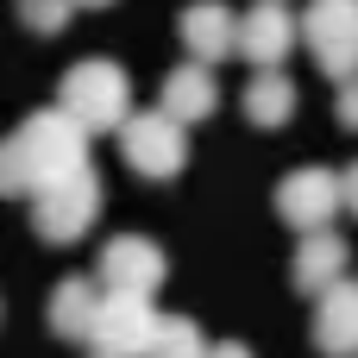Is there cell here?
I'll use <instances>...</instances> for the list:
<instances>
[{
	"mask_svg": "<svg viewBox=\"0 0 358 358\" xmlns=\"http://www.w3.org/2000/svg\"><path fill=\"white\" fill-rule=\"evenodd\" d=\"M76 6H107V0H76Z\"/></svg>",
	"mask_w": 358,
	"mask_h": 358,
	"instance_id": "44dd1931",
	"label": "cell"
},
{
	"mask_svg": "<svg viewBox=\"0 0 358 358\" xmlns=\"http://www.w3.org/2000/svg\"><path fill=\"white\" fill-rule=\"evenodd\" d=\"M88 126L57 101V107H44V113H31V120H19V132L6 138V151H0V189L6 195H44V189H57V182H69L76 170H88Z\"/></svg>",
	"mask_w": 358,
	"mask_h": 358,
	"instance_id": "6da1fadb",
	"label": "cell"
},
{
	"mask_svg": "<svg viewBox=\"0 0 358 358\" xmlns=\"http://www.w3.org/2000/svg\"><path fill=\"white\" fill-rule=\"evenodd\" d=\"M57 101H63L88 132H120V126L132 120V76H126L113 57H82V63L63 76Z\"/></svg>",
	"mask_w": 358,
	"mask_h": 358,
	"instance_id": "7a4b0ae2",
	"label": "cell"
},
{
	"mask_svg": "<svg viewBox=\"0 0 358 358\" xmlns=\"http://www.w3.org/2000/svg\"><path fill=\"white\" fill-rule=\"evenodd\" d=\"M101 176L94 170H76L69 182H57V189H44V195H31V233L44 239V245H76L94 220H101Z\"/></svg>",
	"mask_w": 358,
	"mask_h": 358,
	"instance_id": "5b68a950",
	"label": "cell"
},
{
	"mask_svg": "<svg viewBox=\"0 0 358 358\" xmlns=\"http://www.w3.org/2000/svg\"><path fill=\"white\" fill-rule=\"evenodd\" d=\"M208 358H252V346H239V340H220Z\"/></svg>",
	"mask_w": 358,
	"mask_h": 358,
	"instance_id": "d6986e66",
	"label": "cell"
},
{
	"mask_svg": "<svg viewBox=\"0 0 358 358\" xmlns=\"http://www.w3.org/2000/svg\"><path fill=\"white\" fill-rule=\"evenodd\" d=\"M315 352L321 358H358V283H334L327 296H315Z\"/></svg>",
	"mask_w": 358,
	"mask_h": 358,
	"instance_id": "7c38bea8",
	"label": "cell"
},
{
	"mask_svg": "<svg viewBox=\"0 0 358 358\" xmlns=\"http://www.w3.org/2000/svg\"><path fill=\"white\" fill-rule=\"evenodd\" d=\"M94 315H101V277H69L44 302V321H50L57 340H88L94 334Z\"/></svg>",
	"mask_w": 358,
	"mask_h": 358,
	"instance_id": "5bb4252c",
	"label": "cell"
},
{
	"mask_svg": "<svg viewBox=\"0 0 358 358\" xmlns=\"http://www.w3.org/2000/svg\"><path fill=\"white\" fill-rule=\"evenodd\" d=\"M94 277H101V289L157 296L164 277H170V258H164V245L145 239V233H113V239L101 245V258H94Z\"/></svg>",
	"mask_w": 358,
	"mask_h": 358,
	"instance_id": "ba28073f",
	"label": "cell"
},
{
	"mask_svg": "<svg viewBox=\"0 0 358 358\" xmlns=\"http://www.w3.org/2000/svg\"><path fill=\"white\" fill-rule=\"evenodd\" d=\"M19 19H25V31L57 38V31L76 19V0H19Z\"/></svg>",
	"mask_w": 358,
	"mask_h": 358,
	"instance_id": "e0dca14e",
	"label": "cell"
},
{
	"mask_svg": "<svg viewBox=\"0 0 358 358\" xmlns=\"http://www.w3.org/2000/svg\"><path fill=\"white\" fill-rule=\"evenodd\" d=\"M334 120H340L346 132H358V76H352V82H340V101H334Z\"/></svg>",
	"mask_w": 358,
	"mask_h": 358,
	"instance_id": "ac0fdd59",
	"label": "cell"
},
{
	"mask_svg": "<svg viewBox=\"0 0 358 358\" xmlns=\"http://www.w3.org/2000/svg\"><path fill=\"white\" fill-rule=\"evenodd\" d=\"M120 151H126V164H132L138 176L176 182L182 164H189V126L170 120L164 107H145V113H132V120L120 126Z\"/></svg>",
	"mask_w": 358,
	"mask_h": 358,
	"instance_id": "277c9868",
	"label": "cell"
},
{
	"mask_svg": "<svg viewBox=\"0 0 358 358\" xmlns=\"http://www.w3.org/2000/svg\"><path fill=\"white\" fill-rule=\"evenodd\" d=\"M346 271H352L346 233H334V227L302 233V245H296V258H289V283H296L302 296H327L334 283H346Z\"/></svg>",
	"mask_w": 358,
	"mask_h": 358,
	"instance_id": "30bf717a",
	"label": "cell"
},
{
	"mask_svg": "<svg viewBox=\"0 0 358 358\" xmlns=\"http://www.w3.org/2000/svg\"><path fill=\"white\" fill-rule=\"evenodd\" d=\"M157 334H164V315L151 308V296L101 289V315H94V334H88L94 358H151Z\"/></svg>",
	"mask_w": 358,
	"mask_h": 358,
	"instance_id": "3957f363",
	"label": "cell"
},
{
	"mask_svg": "<svg viewBox=\"0 0 358 358\" xmlns=\"http://www.w3.org/2000/svg\"><path fill=\"white\" fill-rule=\"evenodd\" d=\"M214 346H208V334L189 321V315H170L164 321V334H157V346H151V358H208Z\"/></svg>",
	"mask_w": 358,
	"mask_h": 358,
	"instance_id": "2e32d148",
	"label": "cell"
},
{
	"mask_svg": "<svg viewBox=\"0 0 358 358\" xmlns=\"http://www.w3.org/2000/svg\"><path fill=\"white\" fill-rule=\"evenodd\" d=\"M157 107L170 113V120H182V126H201V120H214V107H220V82H214V63H182V69H170L164 76V88H157Z\"/></svg>",
	"mask_w": 358,
	"mask_h": 358,
	"instance_id": "4fadbf2b",
	"label": "cell"
},
{
	"mask_svg": "<svg viewBox=\"0 0 358 358\" xmlns=\"http://www.w3.org/2000/svg\"><path fill=\"white\" fill-rule=\"evenodd\" d=\"M302 38H308L315 63L334 82H352L358 76V0H308Z\"/></svg>",
	"mask_w": 358,
	"mask_h": 358,
	"instance_id": "52a82bcc",
	"label": "cell"
},
{
	"mask_svg": "<svg viewBox=\"0 0 358 358\" xmlns=\"http://www.w3.org/2000/svg\"><path fill=\"white\" fill-rule=\"evenodd\" d=\"M245 120L252 126H264V132H277V126H289L296 120V82L283 76V69H258L252 82H245Z\"/></svg>",
	"mask_w": 358,
	"mask_h": 358,
	"instance_id": "9a60e30c",
	"label": "cell"
},
{
	"mask_svg": "<svg viewBox=\"0 0 358 358\" xmlns=\"http://www.w3.org/2000/svg\"><path fill=\"white\" fill-rule=\"evenodd\" d=\"M346 208V170H327V164H302L277 182V214L283 227L296 233H315V227H334Z\"/></svg>",
	"mask_w": 358,
	"mask_h": 358,
	"instance_id": "8992f818",
	"label": "cell"
},
{
	"mask_svg": "<svg viewBox=\"0 0 358 358\" xmlns=\"http://www.w3.org/2000/svg\"><path fill=\"white\" fill-rule=\"evenodd\" d=\"M176 31H182V44H189L195 63H227L239 50V13L227 0H189L182 19H176Z\"/></svg>",
	"mask_w": 358,
	"mask_h": 358,
	"instance_id": "8fae6325",
	"label": "cell"
},
{
	"mask_svg": "<svg viewBox=\"0 0 358 358\" xmlns=\"http://www.w3.org/2000/svg\"><path fill=\"white\" fill-rule=\"evenodd\" d=\"M346 208H352V220H358V164H346Z\"/></svg>",
	"mask_w": 358,
	"mask_h": 358,
	"instance_id": "ffe728a7",
	"label": "cell"
},
{
	"mask_svg": "<svg viewBox=\"0 0 358 358\" xmlns=\"http://www.w3.org/2000/svg\"><path fill=\"white\" fill-rule=\"evenodd\" d=\"M296 38H302V19L283 0H252V13H239V57L252 69H283Z\"/></svg>",
	"mask_w": 358,
	"mask_h": 358,
	"instance_id": "9c48e42d",
	"label": "cell"
}]
</instances>
